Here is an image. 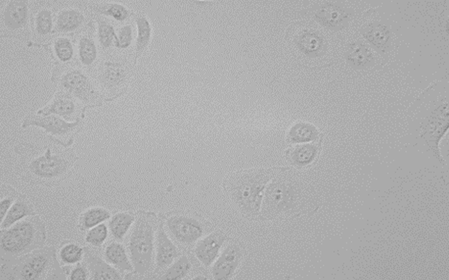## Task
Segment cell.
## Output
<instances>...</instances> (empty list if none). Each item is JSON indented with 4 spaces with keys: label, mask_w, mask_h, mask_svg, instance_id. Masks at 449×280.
<instances>
[{
    "label": "cell",
    "mask_w": 449,
    "mask_h": 280,
    "mask_svg": "<svg viewBox=\"0 0 449 280\" xmlns=\"http://www.w3.org/2000/svg\"><path fill=\"white\" fill-rule=\"evenodd\" d=\"M46 223L37 216H28L0 232V258L8 261L44 248Z\"/></svg>",
    "instance_id": "obj_1"
},
{
    "label": "cell",
    "mask_w": 449,
    "mask_h": 280,
    "mask_svg": "<svg viewBox=\"0 0 449 280\" xmlns=\"http://www.w3.org/2000/svg\"><path fill=\"white\" fill-rule=\"evenodd\" d=\"M53 247L42 248L1 263V280L53 279L64 275Z\"/></svg>",
    "instance_id": "obj_2"
},
{
    "label": "cell",
    "mask_w": 449,
    "mask_h": 280,
    "mask_svg": "<svg viewBox=\"0 0 449 280\" xmlns=\"http://www.w3.org/2000/svg\"><path fill=\"white\" fill-rule=\"evenodd\" d=\"M271 174L265 169H249L233 174L226 180V190L245 213L257 214L265 186Z\"/></svg>",
    "instance_id": "obj_3"
},
{
    "label": "cell",
    "mask_w": 449,
    "mask_h": 280,
    "mask_svg": "<svg viewBox=\"0 0 449 280\" xmlns=\"http://www.w3.org/2000/svg\"><path fill=\"white\" fill-rule=\"evenodd\" d=\"M155 230V214H139L129 239L127 250L134 271L140 274H146L153 263Z\"/></svg>",
    "instance_id": "obj_4"
},
{
    "label": "cell",
    "mask_w": 449,
    "mask_h": 280,
    "mask_svg": "<svg viewBox=\"0 0 449 280\" xmlns=\"http://www.w3.org/2000/svg\"><path fill=\"white\" fill-rule=\"evenodd\" d=\"M71 150L53 152L48 148L42 156L34 159L28 169L35 177L46 185H53L67 177L68 171L77 160Z\"/></svg>",
    "instance_id": "obj_5"
},
{
    "label": "cell",
    "mask_w": 449,
    "mask_h": 280,
    "mask_svg": "<svg viewBox=\"0 0 449 280\" xmlns=\"http://www.w3.org/2000/svg\"><path fill=\"white\" fill-rule=\"evenodd\" d=\"M57 80L62 90L69 93L82 104L88 106L101 105L99 92L91 79L82 70L70 67L63 68Z\"/></svg>",
    "instance_id": "obj_6"
},
{
    "label": "cell",
    "mask_w": 449,
    "mask_h": 280,
    "mask_svg": "<svg viewBox=\"0 0 449 280\" xmlns=\"http://www.w3.org/2000/svg\"><path fill=\"white\" fill-rule=\"evenodd\" d=\"M74 97L64 90L58 91L53 101L39 110L37 115L47 116L55 115L66 121H77L82 111L80 104Z\"/></svg>",
    "instance_id": "obj_7"
},
{
    "label": "cell",
    "mask_w": 449,
    "mask_h": 280,
    "mask_svg": "<svg viewBox=\"0 0 449 280\" xmlns=\"http://www.w3.org/2000/svg\"><path fill=\"white\" fill-rule=\"evenodd\" d=\"M448 129V105L437 109L432 115L425 127L422 129L424 138L428 147L434 153L436 158L441 162L439 144L441 139Z\"/></svg>",
    "instance_id": "obj_8"
},
{
    "label": "cell",
    "mask_w": 449,
    "mask_h": 280,
    "mask_svg": "<svg viewBox=\"0 0 449 280\" xmlns=\"http://www.w3.org/2000/svg\"><path fill=\"white\" fill-rule=\"evenodd\" d=\"M80 124L82 122L80 120L74 122H68L55 115L47 116L35 115L26 118L22 127L24 128L30 126L39 127L53 136L66 137L76 133L80 129Z\"/></svg>",
    "instance_id": "obj_9"
},
{
    "label": "cell",
    "mask_w": 449,
    "mask_h": 280,
    "mask_svg": "<svg viewBox=\"0 0 449 280\" xmlns=\"http://www.w3.org/2000/svg\"><path fill=\"white\" fill-rule=\"evenodd\" d=\"M167 224L173 236L181 243H194L203 234L201 225L194 218L174 216L167 219Z\"/></svg>",
    "instance_id": "obj_10"
},
{
    "label": "cell",
    "mask_w": 449,
    "mask_h": 280,
    "mask_svg": "<svg viewBox=\"0 0 449 280\" xmlns=\"http://www.w3.org/2000/svg\"><path fill=\"white\" fill-rule=\"evenodd\" d=\"M6 28L12 32L24 28L28 21V6L26 1H10L3 14Z\"/></svg>",
    "instance_id": "obj_11"
},
{
    "label": "cell",
    "mask_w": 449,
    "mask_h": 280,
    "mask_svg": "<svg viewBox=\"0 0 449 280\" xmlns=\"http://www.w3.org/2000/svg\"><path fill=\"white\" fill-rule=\"evenodd\" d=\"M176 248L164 230L163 223L159 225L156 237V263L158 270L169 267L177 257Z\"/></svg>",
    "instance_id": "obj_12"
},
{
    "label": "cell",
    "mask_w": 449,
    "mask_h": 280,
    "mask_svg": "<svg viewBox=\"0 0 449 280\" xmlns=\"http://www.w3.org/2000/svg\"><path fill=\"white\" fill-rule=\"evenodd\" d=\"M84 257L86 261L89 272L92 277L91 279L106 280V279H122L120 272L111 266L109 263L105 262L101 258L91 254L87 248L84 249Z\"/></svg>",
    "instance_id": "obj_13"
},
{
    "label": "cell",
    "mask_w": 449,
    "mask_h": 280,
    "mask_svg": "<svg viewBox=\"0 0 449 280\" xmlns=\"http://www.w3.org/2000/svg\"><path fill=\"white\" fill-rule=\"evenodd\" d=\"M127 76V71L122 64L107 62L103 65L100 78L104 88L113 91L125 84Z\"/></svg>",
    "instance_id": "obj_14"
},
{
    "label": "cell",
    "mask_w": 449,
    "mask_h": 280,
    "mask_svg": "<svg viewBox=\"0 0 449 280\" xmlns=\"http://www.w3.org/2000/svg\"><path fill=\"white\" fill-rule=\"evenodd\" d=\"M240 259V252L236 247H230L223 253L213 267L216 279H228L237 269Z\"/></svg>",
    "instance_id": "obj_15"
},
{
    "label": "cell",
    "mask_w": 449,
    "mask_h": 280,
    "mask_svg": "<svg viewBox=\"0 0 449 280\" xmlns=\"http://www.w3.org/2000/svg\"><path fill=\"white\" fill-rule=\"evenodd\" d=\"M34 215H36V212L33 205L26 196L20 194L1 221L0 227H1V230L9 228L24 218Z\"/></svg>",
    "instance_id": "obj_16"
},
{
    "label": "cell",
    "mask_w": 449,
    "mask_h": 280,
    "mask_svg": "<svg viewBox=\"0 0 449 280\" xmlns=\"http://www.w3.org/2000/svg\"><path fill=\"white\" fill-rule=\"evenodd\" d=\"M223 241L221 234L214 233L199 243L195 252L196 257L205 265H211L218 256Z\"/></svg>",
    "instance_id": "obj_17"
},
{
    "label": "cell",
    "mask_w": 449,
    "mask_h": 280,
    "mask_svg": "<svg viewBox=\"0 0 449 280\" xmlns=\"http://www.w3.org/2000/svg\"><path fill=\"white\" fill-rule=\"evenodd\" d=\"M104 256L107 261L120 272H131L134 270L126 249L119 243L109 244L105 249Z\"/></svg>",
    "instance_id": "obj_18"
},
{
    "label": "cell",
    "mask_w": 449,
    "mask_h": 280,
    "mask_svg": "<svg viewBox=\"0 0 449 280\" xmlns=\"http://www.w3.org/2000/svg\"><path fill=\"white\" fill-rule=\"evenodd\" d=\"M77 55L80 64L91 67L97 61L98 51L93 35L86 31L82 34L77 42Z\"/></svg>",
    "instance_id": "obj_19"
},
{
    "label": "cell",
    "mask_w": 449,
    "mask_h": 280,
    "mask_svg": "<svg viewBox=\"0 0 449 280\" xmlns=\"http://www.w3.org/2000/svg\"><path fill=\"white\" fill-rule=\"evenodd\" d=\"M85 19L77 9H67L60 12L56 22L57 30L64 34L72 33L80 28Z\"/></svg>",
    "instance_id": "obj_20"
},
{
    "label": "cell",
    "mask_w": 449,
    "mask_h": 280,
    "mask_svg": "<svg viewBox=\"0 0 449 280\" xmlns=\"http://www.w3.org/2000/svg\"><path fill=\"white\" fill-rule=\"evenodd\" d=\"M134 221L136 216L131 213L120 212L115 214L109 222V230L113 237L117 241H122Z\"/></svg>",
    "instance_id": "obj_21"
},
{
    "label": "cell",
    "mask_w": 449,
    "mask_h": 280,
    "mask_svg": "<svg viewBox=\"0 0 449 280\" xmlns=\"http://www.w3.org/2000/svg\"><path fill=\"white\" fill-rule=\"evenodd\" d=\"M111 218L110 212L103 207H93L83 212L79 218L80 230L91 229Z\"/></svg>",
    "instance_id": "obj_22"
},
{
    "label": "cell",
    "mask_w": 449,
    "mask_h": 280,
    "mask_svg": "<svg viewBox=\"0 0 449 280\" xmlns=\"http://www.w3.org/2000/svg\"><path fill=\"white\" fill-rule=\"evenodd\" d=\"M138 37L136 41V60L143 55L149 45L152 37V27L145 17L137 18Z\"/></svg>",
    "instance_id": "obj_23"
},
{
    "label": "cell",
    "mask_w": 449,
    "mask_h": 280,
    "mask_svg": "<svg viewBox=\"0 0 449 280\" xmlns=\"http://www.w3.org/2000/svg\"><path fill=\"white\" fill-rule=\"evenodd\" d=\"M53 54L61 63L66 64L72 61L74 57V45L66 37L57 38L53 44Z\"/></svg>",
    "instance_id": "obj_24"
},
{
    "label": "cell",
    "mask_w": 449,
    "mask_h": 280,
    "mask_svg": "<svg viewBox=\"0 0 449 280\" xmlns=\"http://www.w3.org/2000/svg\"><path fill=\"white\" fill-rule=\"evenodd\" d=\"M91 8L95 12L111 17L118 21H124L129 17V11L119 4L96 3Z\"/></svg>",
    "instance_id": "obj_25"
},
{
    "label": "cell",
    "mask_w": 449,
    "mask_h": 280,
    "mask_svg": "<svg viewBox=\"0 0 449 280\" xmlns=\"http://www.w3.org/2000/svg\"><path fill=\"white\" fill-rule=\"evenodd\" d=\"M35 29L36 34L42 38L51 34L53 29V17L51 10L44 9L37 13L35 19Z\"/></svg>",
    "instance_id": "obj_26"
},
{
    "label": "cell",
    "mask_w": 449,
    "mask_h": 280,
    "mask_svg": "<svg viewBox=\"0 0 449 280\" xmlns=\"http://www.w3.org/2000/svg\"><path fill=\"white\" fill-rule=\"evenodd\" d=\"M19 196L20 194L10 185L1 184V189H0V215H1V221Z\"/></svg>",
    "instance_id": "obj_27"
},
{
    "label": "cell",
    "mask_w": 449,
    "mask_h": 280,
    "mask_svg": "<svg viewBox=\"0 0 449 280\" xmlns=\"http://www.w3.org/2000/svg\"><path fill=\"white\" fill-rule=\"evenodd\" d=\"M191 264L186 256L179 258L169 265L161 279L178 280L183 279L190 272Z\"/></svg>",
    "instance_id": "obj_28"
},
{
    "label": "cell",
    "mask_w": 449,
    "mask_h": 280,
    "mask_svg": "<svg viewBox=\"0 0 449 280\" xmlns=\"http://www.w3.org/2000/svg\"><path fill=\"white\" fill-rule=\"evenodd\" d=\"M108 236V227L106 224L101 223L89 230L85 237V241L95 248H100L106 242Z\"/></svg>",
    "instance_id": "obj_29"
},
{
    "label": "cell",
    "mask_w": 449,
    "mask_h": 280,
    "mask_svg": "<svg viewBox=\"0 0 449 280\" xmlns=\"http://www.w3.org/2000/svg\"><path fill=\"white\" fill-rule=\"evenodd\" d=\"M84 249L74 243H69L60 251V259L66 265H75L80 262L84 256Z\"/></svg>",
    "instance_id": "obj_30"
},
{
    "label": "cell",
    "mask_w": 449,
    "mask_h": 280,
    "mask_svg": "<svg viewBox=\"0 0 449 280\" xmlns=\"http://www.w3.org/2000/svg\"><path fill=\"white\" fill-rule=\"evenodd\" d=\"M98 38L103 48H109L117 38L113 27L105 21H99Z\"/></svg>",
    "instance_id": "obj_31"
},
{
    "label": "cell",
    "mask_w": 449,
    "mask_h": 280,
    "mask_svg": "<svg viewBox=\"0 0 449 280\" xmlns=\"http://www.w3.org/2000/svg\"><path fill=\"white\" fill-rule=\"evenodd\" d=\"M315 130L309 125H297L291 131V136L294 142L311 141L315 138Z\"/></svg>",
    "instance_id": "obj_32"
},
{
    "label": "cell",
    "mask_w": 449,
    "mask_h": 280,
    "mask_svg": "<svg viewBox=\"0 0 449 280\" xmlns=\"http://www.w3.org/2000/svg\"><path fill=\"white\" fill-rule=\"evenodd\" d=\"M316 152V149L312 146L301 147L294 151L292 158L298 165H306L312 161Z\"/></svg>",
    "instance_id": "obj_33"
},
{
    "label": "cell",
    "mask_w": 449,
    "mask_h": 280,
    "mask_svg": "<svg viewBox=\"0 0 449 280\" xmlns=\"http://www.w3.org/2000/svg\"><path fill=\"white\" fill-rule=\"evenodd\" d=\"M132 41V30L129 26L122 27L118 33L116 40V44L118 48L126 49L131 44Z\"/></svg>",
    "instance_id": "obj_34"
},
{
    "label": "cell",
    "mask_w": 449,
    "mask_h": 280,
    "mask_svg": "<svg viewBox=\"0 0 449 280\" xmlns=\"http://www.w3.org/2000/svg\"><path fill=\"white\" fill-rule=\"evenodd\" d=\"M89 271L86 266L82 263H77L76 265L71 268L69 274V279L71 280H86L89 278Z\"/></svg>",
    "instance_id": "obj_35"
}]
</instances>
